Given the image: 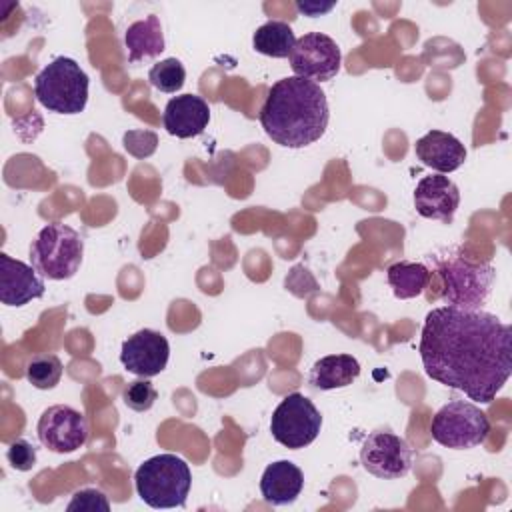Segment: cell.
Segmentation results:
<instances>
[{"mask_svg": "<svg viewBox=\"0 0 512 512\" xmlns=\"http://www.w3.org/2000/svg\"><path fill=\"white\" fill-rule=\"evenodd\" d=\"M158 398L156 388L152 386L150 380H134L122 390V400L124 404L134 410V412H146L154 406Z\"/></svg>", "mask_w": 512, "mask_h": 512, "instance_id": "obj_24", "label": "cell"}, {"mask_svg": "<svg viewBox=\"0 0 512 512\" xmlns=\"http://www.w3.org/2000/svg\"><path fill=\"white\" fill-rule=\"evenodd\" d=\"M44 280L34 266H28L8 254H0V302L6 306H24L44 296Z\"/></svg>", "mask_w": 512, "mask_h": 512, "instance_id": "obj_13", "label": "cell"}, {"mask_svg": "<svg viewBox=\"0 0 512 512\" xmlns=\"http://www.w3.org/2000/svg\"><path fill=\"white\" fill-rule=\"evenodd\" d=\"M162 122L170 136L194 138L206 130L210 122V106L198 94H180L168 100Z\"/></svg>", "mask_w": 512, "mask_h": 512, "instance_id": "obj_15", "label": "cell"}, {"mask_svg": "<svg viewBox=\"0 0 512 512\" xmlns=\"http://www.w3.org/2000/svg\"><path fill=\"white\" fill-rule=\"evenodd\" d=\"M294 44H296L294 30L290 28V24L282 20H268L252 36L254 50L272 58L290 56Z\"/></svg>", "mask_w": 512, "mask_h": 512, "instance_id": "obj_21", "label": "cell"}, {"mask_svg": "<svg viewBox=\"0 0 512 512\" xmlns=\"http://www.w3.org/2000/svg\"><path fill=\"white\" fill-rule=\"evenodd\" d=\"M36 432L42 446L50 452L70 454L86 444L90 426L86 416L76 408L56 404L42 412L36 424Z\"/></svg>", "mask_w": 512, "mask_h": 512, "instance_id": "obj_10", "label": "cell"}, {"mask_svg": "<svg viewBox=\"0 0 512 512\" xmlns=\"http://www.w3.org/2000/svg\"><path fill=\"white\" fill-rule=\"evenodd\" d=\"M438 276L442 280L440 298L446 306L478 310L492 290L496 270L488 262L480 264L462 256H450L440 262Z\"/></svg>", "mask_w": 512, "mask_h": 512, "instance_id": "obj_6", "label": "cell"}, {"mask_svg": "<svg viewBox=\"0 0 512 512\" xmlns=\"http://www.w3.org/2000/svg\"><path fill=\"white\" fill-rule=\"evenodd\" d=\"M386 280L398 300L420 296L430 284V270L420 262H396L388 266Z\"/></svg>", "mask_w": 512, "mask_h": 512, "instance_id": "obj_20", "label": "cell"}, {"mask_svg": "<svg viewBox=\"0 0 512 512\" xmlns=\"http://www.w3.org/2000/svg\"><path fill=\"white\" fill-rule=\"evenodd\" d=\"M360 376V362L352 354H330L314 362L308 382L316 390L350 386Z\"/></svg>", "mask_w": 512, "mask_h": 512, "instance_id": "obj_18", "label": "cell"}, {"mask_svg": "<svg viewBox=\"0 0 512 512\" xmlns=\"http://www.w3.org/2000/svg\"><path fill=\"white\" fill-rule=\"evenodd\" d=\"M72 510H80V512H108L110 510V502L106 498L104 492L96 490V488H84V490H78L74 494V498L70 500L68 504V512Z\"/></svg>", "mask_w": 512, "mask_h": 512, "instance_id": "obj_25", "label": "cell"}, {"mask_svg": "<svg viewBox=\"0 0 512 512\" xmlns=\"http://www.w3.org/2000/svg\"><path fill=\"white\" fill-rule=\"evenodd\" d=\"M430 434L446 448L468 450L486 442L490 434V420L476 404L452 400L434 414Z\"/></svg>", "mask_w": 512, "mask_h": 512, "instance_id": "obj_7", "label": "cell"}, {"mask_svg": "<svg viewBox=\"0 0 512 512\" xmlns=\"http://www.w3.org/2000/svg\"><path fill=\"white\" fill-rule=\"evenodd\" d=\"M418 352L432 380L490 404L512 374V328L480 308L438 306L424 318Z\"/></svg>", "mask_w": 512, "mask_h": 512, "instance_id": "obj_1", "label": "cell"}, {"mask_svg": "<svg viewBox=\"0 0 512 512\" xmlns=\"http://www.w3.org/2000/svg\"><path fill=\"white\" fill-rule=\"evenodd\" d=\"M124 44L128 50V62L138 64L146 58H156L164 50V34L156 14L138 20L126 28Z\"/></svg>", "mask_w": 512, "mask_h": 512, "instance_id": "obj_19", "label": "cell"}, {"mask_svg": "<svg viewBox=\"0 0 512 512\" xmlns=\"http://www.w3.org/2000/svg\"><path fill=\"white\" fill-rule=\"evenodd\" d=\"M148 80L156 90H160L164 94H176L184 86L186 70L180 60L166 58L150 68Z\"/></svg>", "mask_w": 512, "mask_h": 512, "instance_id": "obj_23", "label": "cell"}, {"mask_svg": "<svg viewBox=\"0 0 512 512\" xmlns=\"http://www.w3.org/2000/svg\"><path fill=\"white\" fill-rule=\"evenodd\" d=\"M298 6V10H302V12H306V14H310V16H318V14H322V12H328V10H332L334 8V4H326V6H318V4H302V2H298L296 4Z\"/></svg>", "mask_w": 512, "mask_h": 512, "instance_id": "obj_27", "label": "cell"}, {"mask_svg": "<svg viewBox=\"0 0 512 512\" xmlns=\"http://www.w3.org/2000/svg\"><path fill=\"white\" fill-rule=\"evenodd\" d=\"M170 356V344L162 332L144 328L128 336L120 350L122 366L136 376L152 378L160 374Z\"/></svg>", "mask_w": 512, "mask_h": 512, "instance_id": "obj_12", "label": "cell"}, {"mask_svg": "<svg viewBox=\"0 0 512 512\" xmlns=\"http://www.w3.org/2000/svg\"><path fill=\"white\" fill-rule=\"evenodd\" d=\"M414 152L418 160L440 174H448L458 170L466 160L464 144L442 130H430L422 138L416 140Z\"/></svg>", "mask_w": 512, "mask_h": 512, "instance_id": "obj_16", "label": "cell"}, {"mask_svg": "<svg viewBox=\"0 0 512 512\" xmlns=\"http://www.w3.org/2000/svg\"><path fill=\"white\" fill-rule=\"evenodd\" d=\"M134 484L150 508H182L192 486V474L180 456L158 454L138 466Z\"/></svg>", "mask_w": 512, "mask_h": 512, "instance_id": "obj_3", "label": "cell"}, {"mask_svg": "<svg viewBox=\"0 0 512 512\" xmlns=\"http://www.w3.org/2000/svg\"><path fill=\"white\" fill-rule=\"evenodd\" d=\"M88 74L68 56L46 64L34 80L36 100L54 114H80L88 102Z\"/></svg>", "mask_w": 512, "mask_h": 512, "instance_id": "obj_4", "label": "cell"}, {"mask_svg": "<svg viewBox=\"0 0 512 512\" xmlns=\"http://www.w3.org/2000/svg\"><path fill=\"white\" fill-rule=\"evenodd\" d=\"M320 428V410L314 406L310 398H306L300 392L284 396L270 420L272 438L290 450H300L312 444L320 434Z\"/></svg>", "mask_w": 512, "mask_h": 512, "instance_id": "obj_8", "label": "cell"}, {"mask_svg": "<svg viewBox=\"0 0 512 512\" xmlns=\"http://www.w3.org/2000/svg\"><path fill=\"white\" fill-rule=\"evenodd\" d=\"M258 118L276 144L304 148L324 136L330 120L328 100L320 84L312 80L280 78L270 86Z\"/></svg>", "mask_w": 512, "mask_h": 512, "instance_id": "obj_2", "label": "cell"}, {"mask_svg": "<svg viewBox=\"0 0 512 512\" xmlns=\"http://www.w3.org/2000/svg\"><path fill=\"white\" fill-rule=\"evenodd\" d=\"M6 458L10 462V466L14 470H20V472H28L34 468L36 464V448L28 442V440H16L8 446L6 450Z\"/></svg>", "mask_w": 512, "mask_h": 512, "instance_id": "obj_26", "label": "cell"}, {"mask_svg": "<svg viewBox=\"0 0 512 512\" xmlns=\"http://www.w3.org/2000/svg\"><path fill=\"white\" fill-rule=\"evenodd\" d=\"M460 204L458 186L442 174L424 176L414 190V208L422 218L452 222Z\"/></svg>", "mask_w": 512, "mask_h": 512, "instance_id": "obj_14", "label": "cell"}, {"mask_svg": "<svg viewBox=\"0 0 512 512\" xmlns=\"http://www.w3.org/2000/svg\"><path fill=\"white\" fill-rule=\"evenodd\" d=\"M362 468L382 480H396L410 472L412 450L404 438L392 432H372L366 436L360 448Z\"/></svg>", "mask_w": 512, "mask_h": 512, "instance_id": "obj_11", "label": "cell"}, {"mask_svg": "<svg viewBox=\"0 0 512 512\" xmlns=\"http://www.w3.org/2000/svg\"><path fill=\"white\" fill-rule=\"evenodd\" d=\"M288 58L294 76L316 84L332 80L340 72L342 62L338 44L322 32H308L300 36Z\"/></svg>", "mask_w": 512, "mask_h": 512, "instance_id": "obj_9", "label": "cell"}, {"mask_svg": "<svg viewBox=\"0 0 512 512\" xmlns=\"http://www.w3.org/2000/svg\"><path fill=\"white\" fill-rule=\"evenodd\" d=\"M82 256V236L62 222L44 226L30 246V264L42 278L48 280L72 278L80 270Z\"/></svg>", "mask_w": 512, "mask_h": 512, "instance_id": "obj_5", "label": "cell"}, {"mask_svg": "<svg viewBox=\"0 0 512 512\" xmlns=\"http://www.w3.org/2000/svg\"><path fill=\"white\" fill-rule=\"evenodd\" d=\"M26 378L38 390L54 388L62 378V362L56 354H36L26 364Z\"/></svg>", "mask_w": 512, "mask_h": 512, "instance_id": "obj_22", "label": "cell"}, {"mask_svg": "<svg viewBox=\"0 0 512 512\" xmlns=\"http://www.w3.org/2000/svg\"><path fill=\"white\" fill-rule=\"evenodd\" d=\"M304 488L302 470L290 460H278L266 466L260 478V492L268 504H292Z\"/></svg>", "mask_w": 512, "mask_h": 512, "instance_id": "obj_17", "label": "cell"}]
</instances>
